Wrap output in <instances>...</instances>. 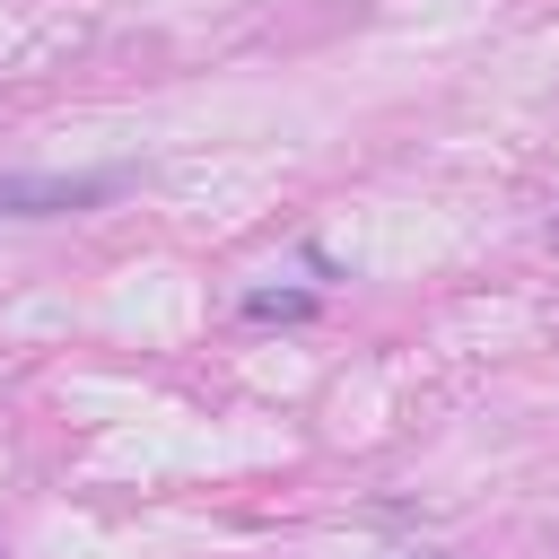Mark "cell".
Listing matches in <instances>:
<instances>
[{
  "instance_id": "6da1fadb",
  "label": "cell",
  "mask_w": 559,
  "mask_h": 559,
  "mask_svg": "<svg viewBox=\"0 0 559 559\" xmlns=\"http://www.w3.org/2000/svg\"><path fill=\"white\" fill-rule=\"evenodd\" d=\"M131 175L122 166H87V175H0V218H79L105 210Z\"/></svg>"
},
{
  "instance_id": "7a4b0ae2",
  "label": "cell",
  "mask_w": 559,
  "mask_h": 559,
  "mask_svg": "<svg viewBox=\"0 0 559 559\" xmlns=\"http://www.w3.org/2000/svg\"><path fill=\"white\" fill-rule=\"evenodd\" d=\"M245 314H253V323H297V314H314V297H306V288H253Z\"/></svg>"
}]
</instances>
